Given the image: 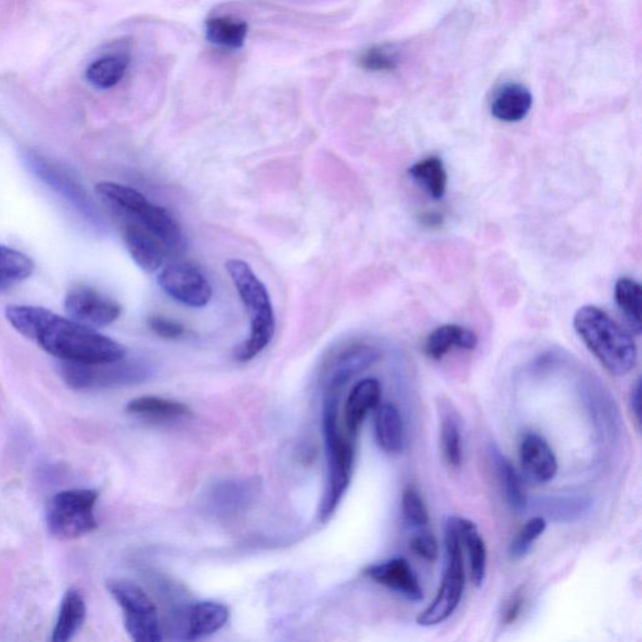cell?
Masks as SVG:
<instances>
[{
    "label": "cell",
    "instance_id": "8fae6325",
    "mask_svg": "<svg viewBox=\"0 0 642 642\" xmlns=\"http://www.w3.org/2000/svg\"><path fill=\"white\" fill-rule=\"evenodd\" d=\"M64 308L71 319L86 327H107L120 318L121 305L110 296L88 285H76L68 291Z\"/></svg>",
    "mask_w": 642,
    "mask_h": 642
},
{
    "label": "cell",
    "instance_id": "30bf717a",
    "mask_svg": "<svg viewBox=\"0 0 642 642\" xmlns=\"http://www.w3.org/2000/svg\"><path fill=\"white\" fill-rule=\"evenodd\" d=\"M170 298L189 308H204L212 299V286L204 273L190 263H171L157 276Z\"/></svg>",
    "mask_w": 642,
    "mask_h": 642
},
{
    "label": "cell",
    "instance_id": "4dcf8cb0",
    "mask_svg": "<svg viewBox=\"0 0 642 642\" xmlns=\"http://www.w3.org/2000/svg\"><path fill=\"white\" fill-rule=\"evenodd\" d=\"M411 175L414 180L426 187L429 195L434 199H441L446 194L447 172L438 157H428L418 162L412 167Z\"/></svg>",
    "mask_w": 642,
    "mask_h": 642
},
{
    "label": "cell",
    "instance_id": "ac0fdd59",
    "mask_svg": "<svg viewBox=\"0 0 642 642\" xmlns=\"http://www.w3.org/2000/svg\"><path fill=\"white\" fill-rule=\"evenodd\" d=\"M478 337L473 330L462 325L446 324L433 330L426 342V354L432 360H441L452 349L473 350L477 347Z\"/></svg>",
    "mask_w": 642,
    "mask_h": 642
},
{
    "label": "cell",
    "instance_id": "8992f818",
    "mask_svg": "<svg viewBox=\"0 0 642 642\" xmlns=\"http://www.w3.org/2000/svg\"><path fill=\"white\" fill-rule=\"evenodd\" d=\"M98 492L69 490L57 493L47 507V526L58 540H77L97 530L95 507Z\"/></svg>",
    "mask_w": 642,
    "mask_h": 642
},
{
    "label": "cell",
    "instance_id": "3957f363",
    "mask_svg": "<svg viewBox=\"0 0 642 642\" xmlns=\"http://www.w3.org/2000/svg\"><path fill=\"white\" fill-rule=\"evenodd\" d=\"M574 328L587 349L616 377L635 368L637 349L634 339L604 310L582 306L574 316Z\"/></svg>",
    "mask_w": 642,
    "mask_h": 642
},
{
    "label": "cell",
    "instance_id": "52a82bcc",
    "mask_svg": "<svg viewBox=\"0 0 642 642\" xmlns=\"http://www.w3.org/2000/svg\"><path fill=\"white\" fill-rule=\"evenodd\" d=\"M107 589L121 607L132 642H162V626L151 597L128 580H110Z\"/></svg>",
    "mask_w": 642,
    "mask_h": 642
},
{
    "label": "cell",
    "instance_id": "ffe728a7",
    "mask_svg": "<svg viewBox=\"0 0 642 642\" xmlns=\"http://www.w3.org/2000/svg\"><path fill=\"white\" fill-rule=\"evenodd\" d=\"M532 95L520 83H508L496 92L492 101V115L503 122L522 121L530 112Z\"/></svg>",
    "mask_w": 642,
    "mask_h": 642
},
{
    "label": "cell",
    "instance_id": "5b68a950",
    "mask_svg": "<svg viewBox=\"0 0 642 642\" xmlns=\"http://www.w3.org/2000/svg\"><path fill=\"white\" fill-rule=\"evenodd\" d=\"M447 565L443 579L432 604L417 617L419 626L431 627L449 619L461 604L466 572L463 564V545L459 535L458 517H451L446 523Z\"/></svg>",
    "mask_w": 642,
    "mask_h": 642
},
{
    "label": "cell",
    "instance_id": "8d00e7d4",
    "mask_svg": "<svg viewBox=\"0 0 642 642\" xmlns=\"http://www.w3.org/2000/svg\"><path fill=\"white\" fill-rule=\"evenodd\" d=\"M631 407L632 412H634L635 417L640 419V409H641V382H637L635 389L632 390L631 394Z\"/></svg>",
    "mask_w": 642,
    "mask_h": 642
},
{
    "label": "cell",
    "instance_id": "5bb4252c",
    "mask_svg": "<svg viewBox=\"0 0 642 642\" xmlns=\"http://www.w3.org/2000/svg\"><path fill=\"white\" fill-rule=\"evenodd\" d=\"M380 398H382V385L377 379H363L354 385L348 395L344 411L345 433L348 437L355 441L365 418L380 406Z\"/></svg>",
    "mask_w": 642,
    "mask_h": 642
},
{
    "label": "cell",
    "instance_id": "d590c367",
    "mask_svg": "<svg viewBox=\"0 0 642 642\" xmlns=\"http://www.w3.org/2000/svg\"><path fill=\"white\" fill-rule=\"evenodd\" d=\"M411 547L416 555L427 561H436L439 555V548L436 538L431 533H419L411 541Z\"/></svg>",
    "mask_w": 642,
    "mask_h": 642
},
{
    "label": "cell",
    "instance_id": "74e56055",
    "mask_svg": "<svg viewBox=\"0 0 642 642\" xmlns=\"http://www.w3.org/2000/svg\"><path fill=\"white\" fill-rule=\"evenodd\" d=\"M522 602L523 600L520 596H517L515 597V599H513L510 609L507 610L505 616V621L507 622V624H511V622L515 621L517 619V616L520 615Z\"/></svg>",
    "mask_w": 642,
    "mask_h": 642
},
{
    "label": "cell",
    "instance_id": "484cf974",
    "mask_svg": "<svg viewBox=\"0 0 642 642\" xmlns=\"http://www.w3.org/2000/svg\"><path fill=\"white\" fill-rule=\"evenodd\" d=\"M249 24L231 17H214L205 23V37L215 46L229 49L244 47Z\"/></svg>",
    "mask_w": 642,
    "mask_h": 642
},
{
    "label": "cell",
    "instance_id": "e0dca14e",
    "mask_svg": "<svg viewBox=\"0 0 642 642\" xmlns=\"http://www.w3.org/2000/svg\"><path fill=\"white\" fill-rule=\"evenodd\" d=\"M125 241L135 263L147 273H156L165 264L166 250L142 227L131 224L126 227Z\"/></svg>",
    "mask_w": 642,
    "mask_h": 642
},
{
    "label": "cell",
    "instance_id": "ba28073f",
    "mask_svg": "<svg viewBox=\"0 0 642 642\" xmlns=\"http://www.w3.org/2000/svg\"><path fill=\"white\" fill-rule=\"evenodd\" d=\"M229 615V609L220 602H194L172 611L162 632L171 642H200L221 630Z\"/></svg>",
    "mask_w": 642,
    "mask_h": 642
},
{
    "label": "cell",
    "instance_id": "603a6c76",
    "mask_svg": "<svg viewBox=\"0 0 642 642\" xmlns=\"http://www.w3.org/2000/svg\"><path fill=\"white\" fill-rule=\"evenodd\" d=\"M86 615L87 607L83 596L77 590H68L59 609L51 642H71L85 622Z\"/></svg>",
    "mask_w": 642,
    "mask_h": 642
},
{
    "label": "cell",
    "instance_id": "f1b7e54d",
    "mask_svg": "<svg viewBox=\"0 0 642 642\" xmlns=\"http://www.w3.org/2000/svg\"><path fill=\"white\" fill-rule=\"evenodd\" d=\"M34 263L21 251L0 246V289L21 283L33 274Z\"/></svg>",
    "mask_w": 642,
    "mask_h": 642
},
{
    "label": "cell",
    "instance_id": "9a60e30c",
    "mask_svg": "<svg viewBox=\"0 0 642 642\" xmlns=\"http://www.w3.org/2000/svg\"><path fill=\"white\" fill-rule=\"evenodd\" d=\"M520 461L523 472L538 485L552 481L558 471L555 453L546 439L538 434H527L522 439Z\"/></svg>",
    "mask_w": 642,
    "mask_h": 642
},
{
    "label": "cell",
    "instance_id": "6da1fadb",
    "mask_svg": "<svg viewBox=\"0 0 642 642\" xmlns=\"http://www.w3.org/2000/svg\"><path fill=\"white\" fill-rule=\"evenodd\" d=\"M6 316L18 333L63 362L100 365L126 358V348L116 340L41 306L11 305Z\"/></svg>",
    "mask_w": 642,
    "mask_h": 642
},
{
    "label": "cell",
    "instance_id": "2e32d148",
    "mask_svg": "<svg viewBox=\"0 0 642 642\" xmlns=\"http://www.w3.org/2000/svg\"><path fill=\"white\" fill-rule=\"evenodd\" d=\"M28 162L39 179H42L43 182H46L47 185L53 187L63 197H66L83 215L95 216L91 200L88 199L85 190L76 184V181H73L57 166L48 162L46 158L36 155V153L29 156Z\"/></svg>",
    "mask_w": 642,
    "mask_h": 642
},
{
    "label": "cell",
    "instance_id": "44dd1931",
    "mask_svg": "<svg viewBox=\"0 0 642 642\" xmlns=\"http://www.w3.org/2000/svg\"><path fill=\"white\" fill-rule=\"evenodd\" d=\"M126 409L133 416L156 422L177 421V419L192 416L190 407L185 403L156 397V395H143V397L132 399Z\"/></svg>",
    "mask_w": 642,
    "mask_h": 642
},
{
    "label": "cell",
    "instance_id": "7c38bea8",
    "mask_svg": "<svg viewBox=\"0 0 642 642\" xmlns=\"http://www.w3.org/2000/svg\"><path fill=\"white\" fill-rule=\"evenodd\" d=\"M130 219L155 237L164 246L167 255L181 254L185 249L184 230L179 221L164 207L151 204L146 200L138 207Z\"/></svg>",
    "mask_w": 642,
    "mask_h": 642
},
{
    "label": "cell",
    "instance_id": "7402d4cb",
    "mask_svg": "<svg viewBox=\"0 0 642 642\" xmlns=\"http://www.w3.org/2000/svg\"><path fill=\"white\" fill-rule=\"evenodd\" d=\"M438 409L439 416H441L439 417L441 419L439 437H441L444 461L447 462L449 467L459 468L463 462L461 422H459L457 412L454 411V408L447 400H443Z\"/></svg>",
    "mask_w": 642,
    "mask_h": 642
},
{
    "label": "cell",
    "instance_id": "277c9868",
    "mask_svg": "<svg viewBox=\"0 0 642 642\" xmlns=\"http://www.w3.org/2000/svg\"><path fill=\"white\" fill-rule=\"evenodd\" d=\"M340 390L327 388L323 408V434L328 458V483L320 505V520L327 522L334 515L350 482L355 463L354 439L339 428Z\"/></svg>",
    "mask_w": 642,
    "mask_h": 642
},
{
    "label": "cell",
    "instance_id": "d6a6232c",
    "mask_svg": "<svg viewBox=\"0 0 642 642\" xmlns=\"http://www.w3.org/2000/svg\"><path fill=\"white\" fill-rule=\"evenodd\" d=\"M402 511L408 525L413 527H424L428 525L429 513L427 506L416 487L409 486L404 490Z\"/></svg>",
    "mask_w": 642,
    "mask_h": 642
},
{
    "label": "cell",
    "instance_id": "d4e9b609",
    "mask_svg": "<svg viewBox=\"0 0 642 642\" xmlns=\"http://www.w3.org/2000/svg\"><path fill=\"white\" fill-rule=\"evenodd\" d=\"M458 528L462 545L466 547L468 553L473 584L477 587L482 586L487 572L486 543L479 535L477 526L467 518L458 517Z\"/></svg>",
    "mask_w": 642,
    "mask_h": 642
},
{
    "label": "cell",
    "instance_id": "e575fe53",
    "mask_svg": "<svg viewBox=\"0 0 642 642\" xmlns=\"http://www.w3.org/2000/svg\"><path fill=\"white\" fill-rule=\"evenodd\" d=\"M148 327L153 333L162 339L175 340L185 334L186 329L179 321H175L165 316L155 315L148 319Z\"/></svg>",
    "mask_w": 642,
    "mask_h": 642
},
{
    "label": "cell",
    "instance_id": "9c48e42d",
    "mask_svg": "<svg viewBox=\"0 0 642 642\" xmlns=\"http://www.w3.org/2000/svg\"><path fill=\"white\" fill-rule=\"evenodd\" d=\"M123 360L118 363L100 365L63 362L61 365L62 379L69 388L92 390L135 384L146 378L145 365L125 363Z\"/></svg>",
    "mask_w": 642,
    "mask_h": 642
},
{
    "label": "cell",
    "instance_id": "836d02e7",
    "mask_svg": "<svg viewBox=\"0 0 642 642\" xmlns=\"http://www.w3.org/2000/svg\"><path fill=\"white\" fill-rule=\"evenodd\" d=\"M359 66L369 72L393 71L398 66V56L388 47L374 46L362 53Z\"/></svg>",
    "mask_w": 642,
    "mask_h": 642
},
{
    "label": "cell",
    "instance_id": "d6986e66",
    "mask_svg": "<svg viewBox=\"0 0 642 642\" xmlns=\"http://www.w3.org/2000/svg\"><path fill=\"white\" fill-rule=\"evenodd\" d=\"M379 359L378 350L370 348L368 345H355V347L345 350L342 355H339L337 363L333 367L327 388L338 389L342 392L350 379L368 369L370 365L377 363Z\"/></svg>",
    "mask_w": 642,
    "mask_h": 642
},
{
    "label": "cell",
    "instance_id": "4fadbf2b",
    "mask_svg": "<svg viewBox=\"0 0 642 642\" xmlns=\"http://www.w3.org/2000/svg\"><path fill=\"white\" fill-rule=\"evenodd\" d=\"M365 575L378 585L387 587L408 600L414 602L423 600V589L418 577L404 558H393V560L369 566L365 570Z\"/></svg>",
    "mask_w": 642,
    "mask_h": 642
},
{
    "label": "cell",
    "instance_id": "4316f807",
    "mask_svg": "<svg viewBox=\"0 0 642 642\" xmlns=\"http://www.w3.org/2000/svg\"><path fill=\"white\" fill-rule=\"evenodd\" d=\"M128 64H130V56L127 53L108 54L90 64L86 77L92 86L100 90H110L125 77Z\"/></svg>",
    "mask_w": 642,
    "mask_h": 642
},
{
    "label": "cell",
    "instance_id": "f546056e",
    "mask_svg": "<svg viewBox=\"0 0 642 642\" xmlns=\"http://www.w3.org/2000/svg\"><path fill=\"white\" fill-rule=\"evenodd\" d=\"M615 300L617 306L629 320L635 333L641 332L642 290L637 281L630 278L617 280L615 285Z\"/></svg>",
    "mask_w": 642,
    "mask_h": 642
},
{
    "label": "cell",
    "instance_id": "cb8c5ba5",
    "mask_svg": "<svg viewBox=\"0 0 642 642\" xmlns=\"http://www.w3.org/2000/svg\"><path fill=\"white\" fill-rule=\"evenodd\" d=\"M375 437L385 453L397 454L403 449L404 424L398 408L392 403H384L375 413Z\"/></svg>",
    "mask_w": 642,
    "mask_h": 642
},
{
    "label": "cell",
    "instance_id": "1f68e13d",
    "mask_svg": "<svg viewBox=\"0 0 642 642\" xmlns=\"http://www.w3.org/2000/svg\"><path fill=\"white\" fill-rule=\"evenodd\" d=\"M547 523L542 517L532 518L521 531L517 533L515 540L512 541L508 555L511 560L518 561L530 552L533 543L546 531Z\"/></svg>",
    "mask_w": 642,
    "mask_h": 642
},
{
    "label": "cell",
    "instance_id": "83f0119b",
    "mask_svg": "<svg viewBox=\"0 0 642 642\" xmlns=\"http://www.w3.org/2000/svg\"><path fill=\"white\" fill-rule=\"evenodd\" d=\"M493 461H495L497 478L500 481L503 493H505L508 505L515 511L525 510L527 495L516 469L498 452L493 454Z\"/></svg>",
    "mask_w": 642,
    "mask_h": 642
},
{
    "label": "cell",
    "instance_id": "7a4b0ae2",
    "mask_svg": "<svg viewBox=\"0 0 642 642\" xmlns=\"http://www.w3.org/2000/svg\"><path fill=\"white\" fill-rule=\"evenodd\" d=\"M225 269L249 315V338L237 345L234 352L237 362L248 363L273 342L276 332L273 303L268 289L248 263L239 259L227 260Z\"/></svg>",
    "mask_w": 642,
    "mask_h": 642
}]
</instances>
